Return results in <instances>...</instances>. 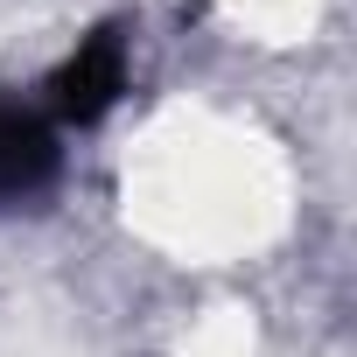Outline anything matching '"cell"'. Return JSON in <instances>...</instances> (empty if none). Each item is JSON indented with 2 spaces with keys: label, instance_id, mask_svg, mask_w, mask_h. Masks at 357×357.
<instances>
[{
  "label": "cell",
  "instance_id": "cell-1",
  "mask_svg": "<svg viewBox=\"0 0 357 357\" xmlns=\"http://www.w3.org/2000/svg\"><path fill=\"white\" fill-rule=\"evenodd\" d=\"M126 84H133V36H126V22H98V29L56 63L43 112H50L63 133H70V126H98V119L126 98Z\"/></svg>",
  "mask_w": 357,
  "mask_h": 357
},
{
  "label": "cell",
  "instance_id": "cell-2",
  "mask_svg": "<svg viewBox=\"0 0 357 357\" xmlns=\"http://www.w3.org/2000/svg\"><path fill=\"white\" fill-rule=\"evenodd\" d=\"M63 183V126L43 105L0 98V211H29Z\"/></svg>",
  "mask_w": 357,
  "mask_h": 357
}]
</instances>
